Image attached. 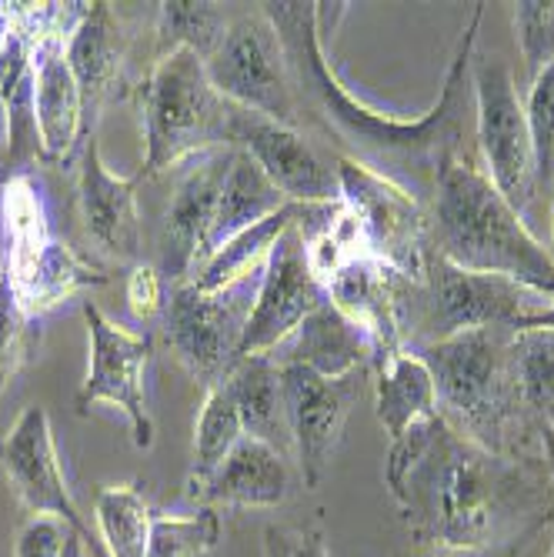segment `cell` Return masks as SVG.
<instances>
[{"label":"cell","mask_w":554,"mask_h":557,"mask_svg":"<svg viewBox=\"0 0 554 557\" xmlns=\"http://www.w3.org/2000/svg\"><path fill=\"white\" fill-rule=\"evenodd\" d=\"M261 11L284 44L297 100V127L305 124L321 134L337 158L355 161L365 171L391 181L428 211L434 205L438 177L447 161L481 164L475 140L471 61L484 4H475L461 30L458 50L441 84V97L428 114L415 121L387 117L341 84L324 47L331 4H261Z\"/></svg>","instance_id":"cell-1"},{"label":"cell","mask_w":554,"mask_h":557,"mask_svg":"<svg viewBox=\"0 0 554 557\" xmlns=\"http://www.w3.org/2000/svg\"><path fill=\"white\" fill-rule=\"evenodd\" d=\"M384 484L411 531L447 557H512L554 521L541 458H508L431 414L391 441Z\"/></svg>","instance_id":"cell-2"},{"label":"cell","mask_w":554,"mask_h":557,"mask_svg":"<svg viewBox=\"0 0 554 557\" xmlns=\"http://www.w3.org/2000/svg\"><path fill=\"white\" fill-rule=\"evenodd\" d=\"M341 200L355 214L371 258L411 281L424 277L431 258V211L391 181L337 158Z\"/></svg>","instance_id":"cell-10"},{"label":"cell","mask_w":554,"mask_h":557,"mask_svg":"<svg viewBox=\"0 0 554 557\" xmlns=\"http://www.w3.org/2000/svg\"><path fill=\"white\" fill-rule=\"evenodd\" d=\"M11 147V111H8V100L0 94V150Z\"/></svg>","instance_id":"cell-41"},{"label":"cell","mask_w":554,"mask_h":557,"mask_svg":"<svg viewBox=\"0 0 554 557\" xmlns=\"http://www.w3.org/2000/svg\"><path fill=\"white\" fill-rule=\"evenodd\" d=\"M127 308L137 321H150L168 308L164 277L158 268H150V264L131 268V274H127Z\"/></svg>","instance_id":"cell-37"},{"label":"cell","mask_w":554,"mask_h":557,"mask_svg":"<svg viewBox=\"0 0 554 557\" xmlns=\"http://www.w3.org/2000/svg\"><path fill=\"white\" fill-rule=\"evenodd\" d=\"M291 541H294V531L291 528L271 524L264 531V557H291Z\"/></svg>","instance_id":"cell-39"},{"label":"cell","mask_w":554,"mask_h":557,"mask_svg":"<svg viewBox=\"0 0 554 557\" xmlns=\"http://www.w3.org/2000/svg\"><path fill=\"white\" fill-rule=\"evenodd\" d=\"M30 354V314L8 277L0 268V394L11 387L17 371L24 368Z\"/></svg>","instance_id":"cell-33"},{"label":"cell","mask_w":554,"mask_h":557,"mask_svg":"<svg viewBox=\"0 0 554 557\" xmlns=\"http://www.w3.org/2000/svg\"><path fill=\"white\" fill-rule=\"evenodd\" d=\"M371 387H374V411L387 437H401L418 421L438 414L434 400V377L421 354L415 350H397L391 358L378 361L371 371Z\"/></svg>","instance_id":"cell-24"},{"label":"cell","mask_w":554,"mask_h":557,"mask_svg":"<svg viewBox=\"0 0 554 557\" xmlns=\"http://www.w3.org/2000/svg\"><path fill=\"white\" fill-rule=\"evenodd\" d=\"M551 557H554V547H551Z\"/></svg>","instance_id":"cell-47"},{"label":"cell","mask_w":554,"mask_h":557,"mask_svg":"<svg viewBox=\"0 0 554 557\" xmlns=\"http://www.w3.org/2000/svg\"><path fill=\"white\" fill-rule=\"evenodd\" d=\"M77 534L67 521L61 518H27L17 531L14 557H64L67 537Z\"/></svg>","instance_id":"cell-36"},{"label":"cell","mask_w":554,"mask_h":557,"mask_svg":"<svg viewBox=\"0 0 554 557\" xmlns=\"http://www.w3.org/2000/svg\"><path fill=\"white\" fill-rule=\"evenodd\" d=\"M291 557H334L321 531H294Z\"/></svg>","instance_id":"cell-38"},{"label":"cell","mask_w":554,"mask_h":557,"mask_svg":"<svg viewBox=\"0 0 554 557\" xmlns=\"http://www.w3.org/2000/svg\"><path fill=\"white\" fill-rule=\"evenodd\" d=\"M300 211H305V205H284L278 214L250 224L247 231L234 234L227 244H221L214 255L197 268V274L190 277L194 287L200 290H221L247 274H255L268 264L274 244L297 224Z\"/></svg>","instance_id":"cell-26"},{"label":"cell","mask_w":554,"mask_h":557,"mask_svg":"<svg viewBox=\"0 0 554 557\" xmlns=\"http://www.w3.org/2000/svg\"><path fill=\"white\" fill-rule=\"evenodd\" d=\"M281 368V364H278ZM371 371H355L347 377H321L308 368H281L284 411L291 428V450L297 454V471L305 487L318 491L331 471V458L341 444L350 408L365 397Z\"/></svg>","instance_id":"cell-11"},{"label":"cell","mask_w":554,"mask_h":557,"mask_svg":"<svg viewBox=\"0 0 554 557\" xmlns=\"http://www.w3.org/2000/svg\"><path fill=\"white\" fill-rule=\"evenodd\" d=\"M94 524L108 547V557H144L155 515L137 484H111L97 491Z\"/></svg>","instance_id":"cell-29"},{"label":"cell","mask_w":554,"mask_h":557,"mask_svg":"<svg viewBox=\"0 0 554 557\" xmlns=\"http://www.w3.org/2000/svg\"><path fill=\"white\" fill-rule=\"evenodd\" d=\"M551 231H554V184H551ZM554 255V250H551Z\"/></svg>","instance_id":"cell-44"},{"label":"cell","mask_w":554,"mask_h":557,"mask_svg":"<svg viewBox=\"0 0 554 557\" xmlns=\"http://www.w3.org/2000/svg\"><path fill=\"white\" fill-rule=\"evenodd\" d=\"M551 304V297L512 277L465 271L431 250L424 277L408 287L405 350H421L461 331H525Z\"/></svg>","instance_id":"cell-6"},{"label":"cell","mask_w":554,"mask_h":557,"mask_svg":"<svg viewBox=\"0 0 554 557\" xmlns=\"http://www.w3.org/2000/svg\"><path fill=\"white\" fill-rule=\"evenodd\" d=\"M287 454L244 434L194 500L208 504V508H214V504H224V508H278L287 500Z\"/></svg>","instance_id":"cell-21"},{"label":"cell","mask_w":554,"mask_h":557,"mask_svg":"<svg viewBox=\"0 0 554 557\" xmlns=\"http://www.w3.org/2000/svg\"><path fill=\"white\" fill-rule=\"evenodd\" d=\"M475 84V140L488 181L497 194L528 221L541 194L534 140L525 114V100L515 84V71L501 58L471 61Z\"/></svg>","instance_id":"cell-7"},{"label":"cell","mask_w":554,"mask_h":557,"mask_svg":"<svg viewBox=\"0 0 554 557\" xmlns=\"http://www.w3.org/2000/svg\"><path fill=\"white\" fill-rule=\"evenodd\" d=\"M205 71L211 87L227 104L278 121L284 127H297V100L291 87L287 54L264 11L231 17L221 44L205 61Z\"/></svg>","instance_id":"cell-9"},{"label":"cell","mask_w":554,"mask_h":557,"mask_svg":"<svg viewBox=\"0 0 554 557\" xmlns=\"http://www.w3.org/2000/svg\"><path fill=\"white\" fill-rule=\"evenodd\" d=\"M525 114H528L531 140H534L538 184H541V194L544 190L551 194V184H554V64L531 81Z\"/></svg>","instance_id":"cell-35"},{"label":"cell","mask_w":554,"mask_h":557,"mask_svg":"<svg viewBox=\"0 0 554 557\" xmlns=\"http://www.w3.org/2000/svg\"><path fill=\"white\" fill-rule=\"evenodd\" d=\"M0 471L30 518H61L84 541H90V528L84 524L77 500L67 487L54 431H50V418L40 404L24 408L8 437L0 441Z\"/></svg>","instance_id":"cell-14"},{"label":"cell","mask_w":554,"mask_h":557,"mask_svg":"<svg viewBox=\"0 0 554 557\" xmlns=\"http://www.w3.org/2000/svg\"><path fill=\"white\" fill-rule=\"evenodd\" d=\"M137 174L118 177L100 158L97 137H87L77 174V211L84 234L108 258L137 264L140 258V211H137Z\"/></svg>","instance_id":"cell-18"},{"label":"cell","mask_w":554,"mask_h":557,"mask_svg":"<svg viewBox=\"0 0 554 557\" xmlns=\"http://www.w3.org/2000/svg\"><path fill=\"white\" fill-rule=\"evenodd\" d=\"M231 17L218 4H190V0H171L158 14V47L155 61L174 54V50H194L200 61L214 54Z\"/></svg>","instance_id":"cell-30"},{"label":"cell","mask_w":554,"mask_h":557,"mask_svg":"<svg viewBox=\"0 0 554 557\" xmlns=\"http://www.w3.org/2000/svg\"><path fill=\"white\" fill-rule=\"evenodd\" d=\"M221 544V518L200 504L190 515H155L144 557H214Z\"/></svg>","instance_id":"cell-32"},{"label":"cell","mask_w":554,"mask_h":557,"mask_svg":"<svg viewBox=\"0 0 554 557\" xmlns=\"http://www.w3.org/2000/svg\"><path fill=\"white\" fill-rule=\"evenodd\" d=\"M71 34L44 37L34 50V121L44 161H64L84 134V97L67 64Z\"/></svg>","instance_id":"cell-20"},{"label":"cell","mask_w":554,"mask_h":557,"mask_svg":"<svg viewBox=\"0 0 554 557\" xmlns=\"http://www.w3.org/2000/svg\"><path fill=\"white\" fill-rule=\"evenodd\" d=\"M544 424H547V428H551V431H554V414H551V418H547V421H544Z\"/></svg>","instance_id":"cell-45"},{"label":"cell","mask_w":554,"mask_h":557,"mask_svg":"<svg viewBox=\"0 0 554 557\" xmlns=\"http://www.w3.org/2000/svg\"><path fill=\"white\" fill-rule=\"evenodd\" d=\"M127 54V37L111 4H87L67 40V64L84 97V114L97 111L118 90Z\"/></svg>","instance_id":"cell-22"},{"label":"cell","mask_w":554,"mask_h":557,"mask_svg":"<svg viewBox=\"0 0 554 557\" xmlns=\"http://www.w3.org/2000/svg\"><path fill=\"white\" fill-rule=\"evenodd\" d=\"M411 277L401 271L361 258L341 268L328 284L324 294L334 308L355 321L378 347V361L405 350V300H408ZM374 371V368H371Z\"/></svg>","instance_id":"cell-17"},{"label":"cell","mask_w":554,"mask_h":557,"mask_svg":"<svg viewBox=\"0 0 554 557\" xmlns=\"http://www.w3.org/2000/svg\"><path fill=\"white\" fill-rule=\"evenodd\" d=\"M234 147H218L187 161L161 221V277L184 284L208 261V234Z\"/></svg>","instance_id":"cell-15"},{"label":"cell","mask_w":554,"mask_h":557,"mask_svg":"<svg viewBox=\"0 0 554 557\" xmlns=\"http://www.w3.org/2000/svg\"><path fill=\"white\" fill-rule=\"evenodd\" d=\"M528 327H554V304H551V308H547L544 314H538Z\"/></svg>","instance_id":"cell-43"},{"label":"cell","mask_w":554,"mask_h":557,"mask_svg":"<svg viewBox=\"0 0 554 557\" xmlns=\"http://www.w3.org/2000/svg\"><path fill=\"white\" fill-rule=\"evenodd\" d=\"M244 437V421L241 411L224 384L208 387L205 408L197 414L194 424V450H190V471H187V494L197 497V491L205 487L214 471L227 461V454L237 447Z\"/></svg>","instance_id":"cell-28"},{"label":"cell","mask_w":554,"mask_h":557,"mask_svg":"<svg viewBox=\"0 0 554 557\" xmlns=\"http://www.w3.org/2000/svg\"><path fill=\"white\" fill-rule=\"evenodd\" d=\"M64 557H87V541L81 534H71L67 547H64Z\"/></svg>","instance_id":"cell-42"},{"label":"cell","mask_w":554,"mask_h":557,"mask_svg":"<svg viewBox=\"0 0 554 557\" xmlns=\"http://www.w3.org/2000/svg\"><path fill=\"white\" fill-rule=\"evenodd\" d=\"M438 557H447V554H438Z\"/></svg>","instance_id":"cell-46"},{"label":"cell","mask_w":554,"mask_h":557,"mask_svg":"<svg viewBox=\"0 0 554 557\" xmlns=\"http://www.w3.org/2000/svg\"><path fill=\"white\" fill-rule=\"evenodd\" d=\"M81 311L90 337V361L87 377L77 391V411L87 414L90 404H114L131 424L134 447L147 450L155 444V421H150L144 397V371L150 361V350H155V341H150V334H134L114 324L90 300H84Z\"/></svg>","instance_id":"cell-12"},{"label":"cell","mask_w":554,"mask_h":557,"mask_svg":"<svg viewBox=\"0 0 554 557\" xmlns=\"http://www.w3.org/2000/svg\"><path fill=\"white\" fill-rule=\"evenodd\" d=\"M324 300H328V294L311 271L305 237H300V231L294 224L274 244L271 258L264 264L255 311H250V321L244 331L241 358H250V354H271L300 321H305L311 311H318Z\"/></svg>","instance_id":"cell-16"},{"label":"cell","mask_w":554,"mask_h":557,"mask_svg":"<svg viewBox=\"0 0 554 557\" xmlns=\"http://www.w3.org/2000/svg\"><path fill=\"white\" fill-rule=\"evenodd\" d=\"M261 271L221 290H200L190 281L171 284L168 341L181 364L208 387L221 384L241 361V344L261 287Z\"/></svg>","instance_id":"cell-8"},{"label":"cell","mask_w":554,"mask_h":557,"mask_svg":"<svg viewBox=\"0 0 554 557\" xmlns=\"http://www.w3.org/2000/svg\"><path fill=\"white\" fill-rule=\"evenodd\" d=\"M431 250L465 271L512 277L554 300V255L497 194L481 164H444L431 205Z\"/></svg>","instance_id":"cell-4"},{"label":"cell","mask_w":554,"mask_h":557,"mask_svg":"<svg viewBox=\"0 0 554 557\" xmlns=\"http://www.w3.org/2000/svg\"><path fill=\"white\" fill-rule=\"evenodd\" d=\"M271 358L281 368L297 364L337 381L355 371H371L378 364V347L355 321L344 318L331 300H324L271 350Z\"/></svg>","instance_id":"cell-19"},{"label":"cell","mask_w":554,"mask_h":557,"mask_svg":"<svg viewBox=\"0 0 554 557\" xmlns=\"http://www.w3.org/2000/svg\"><path fill=\"white\" fill-rule=\"evenodd\" d=\"M515 40L525 61L528 84L554 64V0L515 4Z\"/></svg>","instance_id":"cell-34"},{"label":"cell","mask_w":554,"mask_h":557,"mask_svg":"<svg viewBox=\"0 0 554 557\" xmlns=\"http://www.w3.org/2000/svg\"><path fill=\"white\" fill-rule=\"evenodd\" d=\"M284 205H287L284 194L264 177V171L255 161H250L247 150L234 147L231 168H227V177L221 187V200H218V214H214V224L208 234V258L234 234L278 214Z\"/></svg>","instance_id":"cell-25"},{"label":"cell","mask_w":554,"mask_h":557,"mask_svg":"<svg viewBox=\"0 0 554 557\" xmlns=\"http://www.w3.org/2000/svg\"><path fill=\"white\" fill-rule=\"evenodd\" d=\"M512 341L508 327H484L451 334L415 354L434 377L438 414L461 437L508 458H541L544 421L525 404Z\"/></svg>","instance_id":"cell-3"},{"label":"cell","mask_w":554,"mask_h":557,"mask_svg":"<svg viewBox=\"0 0 554 557\" xmlns=\"http://www.w3.org/2000/svg\"><path fill=\"white\" fill-rule=\"evenodd\" d=\"M221 384L231 391V397L237 404L244 434L287 454L291 428H287V411H284L281 368L271 354H250V358H241Z\"/></svg>","instance_id":"cell-23"},{"label":"cell","mask_w":554,"mask_h":557,"mask_svg":"<svg viewBox=\"0 0 554 557\" xmlns=\"http://www.w3.org/2000/svg\"><path fill=\"white\" fill-rule=\"evenodd\" d=\"M234 104L211 87L205 61L194 50L155 61L140 84V117H144V164L137 181L177 168L197 154L231 147Z\"/></svg>","instance_id":"cell-5"},{"label":"cell","mask_w":554,"mask_h":557,"mask_svg":"<svg viewBox=\"0 0 554 557\" xmlns=\"http://www.w3.org/2000/svg\"><path fill=\"white\" fill-rule=\"evenodd\" d=\"M538 441H541V461H544V471H547V478H551V484H554V431H551L547 424H541Z\"/></svg>","instance_id":"cell-40"},{"label":"cell","mask_w":554,"mask_h":557,"mask_svg":"<svg viewBox=\"0 0 554 557\" xmlns=\"http://www.w3.org/2000/svg\"><path fill=\"white\" fill-rule=\"evenodd\" d=\"M518 384L538 421L554 414V327H525L512 341Z\"/></svg>","instance_id":"cell-31"},{"label":"cell","mask_w":554,"mask_h":557,"mask_svg":"<svg viewBox=\"0 0 554 557\" xmlns=\"http://www.w3.org/2000/svg\"><path fill=\"white\" fill-rule=\"evenodd\" d=\"M231 147L247 150L287 205H337L341 200L337 158L328 161L305 131L237 108L231 121Z\"/></svg>","instance_id":"cell-13"},{"label":"cell","mask_w":554,"mask_h":557,"mask_svg":"<svg viewBox=\"0 0 554 557\" xmlns=\"http://www.w3.org/2000/svg\"><path fill=\"white\" fill-rule=\"evenodd\" d=\"M11 284L24 304V311L30 318H37V314H47L50 308H58L61 300H67L71 294H77L84 287L108 284V277H104V271H97L87 261H81L64 240H54L44 250V258L24 277H17Z\"/></svg>","instance_id":"cell-27"}]
</instances>
